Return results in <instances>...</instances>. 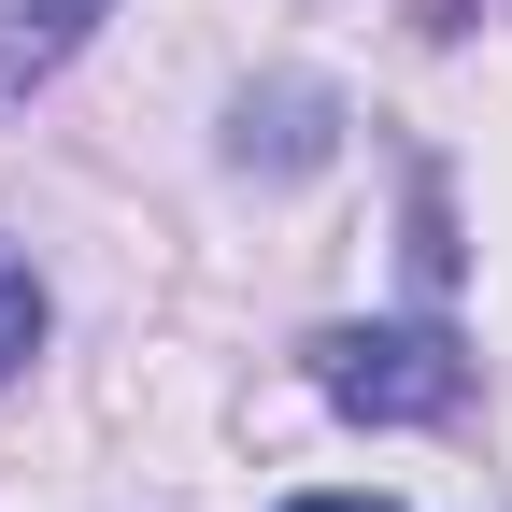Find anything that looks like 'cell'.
<instances>
[{"label": "cell", "instance_id": "1", "mask_svg": "<svg viewBox=\"0 0 512 512\" xmlns=\"http://www.w3.org/2000/svg\"><path fill=\"white\" fill-rule=\"evenodd\" d=\"M470 342L456 328H328L313 342V399L356 427H456L470 413Z\"/></svg>", "mask_w": 512, "mask_h": 512}, {"label": "cell", "instance_id": "5", "mask_svg": "<svg viewBox=\"0 0 512 512\" xmlns=\"http://www.w3.org/2000/svg\"><path fill=\"white\" fill-rule=\"evenodd\" d=\"M413 271H427V285L456 271V214H441V185H413Z\"/></svg>", "mask_w": 512, "mask_h": 512}, {"label": "cell", "instance_id": "3", "mask_svg": "<svg viewBox=\"0 0 512 512\" xmlns=\"http://www.w3.org/2000/svg\"><path fill=\"white\" fill-rule=\"evenodd\" d=\"M100 15H114V0H0V114H29L57 72H72Z\"/></svg>", "mask_w": 512, "mask_h": 512}, {"label": "cell", "instance_id": "4", "mask_svg": "<svg viewBox=\"0 0 512 512\" xmlns=\"http://www.w3.org/2000/svg\"><path fill=\"white\" fill-rule=\"evenodd\" d=\"M43 356V271H29V256H0V384H15Z\"/></svg>", "mask_w": 512, "mask_h": 512}, {"label": "cell", "instance_id": "6", "mask_svg": "<svg viewBox=\"0 0 512 512\" xmlns=\"http://www.w3.org/2000/svg\"><path fill=\"white\" fill-rule=\"evenodd\" d=\"M285 512H399V498H285Z\"/></svg>", "mask_w": 512, "mask_h": 512}, {"label": "cell", "instance_id": "2", "mask_svg": "<svg viewBox=\"0 0 512 512\" xmlns=\"http://www.w3.org/2000/svg\"><path fill=\"white\" fill-rule=\"evenodd\" d=\"M342 143V100L313 86V72H271V86H242V114H228V157L242 171H313Z\"/></svg>", "mask_w": 512, "mask_h": 512}]
</instances>
